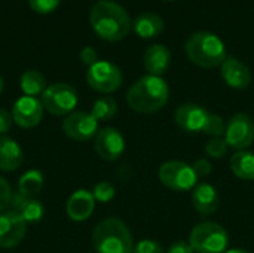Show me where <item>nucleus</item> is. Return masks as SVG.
Returning <instances> with one entry per match:
<instances>
[{
	"label": "nucleus",
	"instance_id": "1",
	"mask_svg": "<svg viewBox=\"0 0 254 253\" xmlns=\"http://www.w3.org/2000/svg\"><path fill=\"white\" fill-rule=\"evenodd\" d=\"M89 22L94 33L107 42L122 40L131 30L128 12L121 4L110 0H100L92 6Z\"/></svg>",
	"mask_w": 254,
	"mask_h": 253
},
{
	"label": "nucleus",
	"instance_id": "2",
	"mask_svg": "<svg viewBox=\"0 0 254 253\" xmlns=\"http://www.w3.org/2000/svg\"><path fill=\"white\" fill-rule=\"evenodd\" d=\"M168 84L161 76L146 75L129 86L127 103L134 112L150 115L159 112L168 103Z\"/></svg>",
	"mask_w": 254,
	"mask_h": 253
},
{
	"label": "nucleus",
	"instance_id": "3",
	"mask_svg": "<svg viewBox=\"0 0 254 253\" xmlns=\"http://www.w3.org/2000/svg\"><path fill=\"white\" fill-rule=\"evenodd\" d=\"M92 245L97 253H132L134 240L127 224L118 218H106L97 224L92 233Z\"/></svg>",
	"mask_w": 254,
	"mask_h": 253
},
{
	"label": "nucleus",
	"instance_id": "4",
	"mask_svg": "<svg viewBox=\"0 0 254 253\" xmlns=\"http://www.w3.org/2000/svg\"><path fill=\"white\" fill-rule=\"evenodd\" d=\"M185 49L189 60L202 69L219 67L228 58L223 40L211 31H198L192 34L188 39Z\"/></svg>",
	"mask_w": 254,
	"mask_h": 253
},
{
	"label": "nucleus",
	"instance_id": "5",
	"mask_svg": "<svg viewBox=\"0 0 254 253\" xmlns=\"http://www.w3.org/2000/svg\"><path fill=\"white\" fill-rule=\"evenodd\" d=\"M189 245L195 253H225L228 251V231L217 222H201L189 236Z\"/></svg>",
	"mask_w": 254,
	"mask_h": 253
},
{
	"label": "nucleus",
	"instance_id": "6",
	"mask_svg": "<svg viewBox=\"0 0 254 253\" xmlns=\"http://www.w3.org/2000/svg\"><path fill=\"white\" fill-rule=\"evenodd\" d=\"M43 109L55 116H65L73 113L77 106L76 89L65 82H58L46 86L40 95Z\"/></svg>",
	"mask_w": 254,
	"mask_h": 253
},
{
	"label": "nucleus",
	"instance_id": "7",
	"mask_svg": "<svg viewBox=\"0 0 254 253\" xmlns=\"http://www.w3.org/2000/svg\"><path fill=\"white\" fill-rule=\"evenodd\" d=\"M158 176L164 186L177 192L190 191L196 186V182H198V177L192 166L183 161H177V160L164 163L159 167Z\"/></svg>",
	"mask_w": 254,
	"mask_h": 253
},
{
	"label": "nucleus",
	"instance_id": "8",
	"mask_svg": "<svg viewBox=\"0 0 254 253\" xmlns=\"http://www.w3.org/2000/svg\"><path fill=\"white\" fill-rule=\"evenodd\" d=\"M122 79L121 69L110 61H97L86 70V82L97 92L110 94L118 91Z\"/></svg>",
	"mask_w": 254,
	"mask_h": 253
},
{
	"label": "nucleus",
	"instance_id": "9",
	"mask_svg": "<svg viewBox=\"0 0 254 253\" xmlns=\"http://www.w3.org/2000/svg\"><path fill=\"white\" fill-rule=\"evenodd\" d=\"M225 140L231 149L247 151L254 142V121L247 113H235L226 122Z\"/></svg>",
	"mask_w": 254,
	"mask_h": 253
},
{
	"label": "nucleus",
	"instance_id": "10",
	"mask_svg": "<svg viewBox=\"0 0 254 253\" xmlns=\"http://www.w3.org/2000/svg\"><path fill=\"white\" fill-rule=\"evenodd\" d=\"M64 134L76 142H86L95 137L98 131V121L91 112H73L63 121Z\"/></svg>",
	"mask_w": 254,
	"mask_h": 253
},
{
	"label": "nucleus",
	"instance_id": "11",
	"mask_svg": "<svg viewBox=\"0 0 254 253\" xmlns=\"http://www.w3.org/2000/svg\"><path fill=\"white\" fill-rule=\"evenodd\" d=\"M43 112H45V109L39 98L22 95L13 103L10 115H12L13 122L18 127L28 130V128H34L40 124V121L43 118Z\"/></svg>",
	"mask_w": 254,
	"mask_h": 253
},
{
	"label": "nucleus",
	"instance_id": "12",
	"mask_svg": "<svg viewBox=\"0 0 254 253\" xmlns=\"http://www.w3.org/2000/svg\"><path fill=\"white\" fill-rule=\"evenodd\" d=\"M27 222L15 210H6L0 213V248H16L25 237Z\"/></svg>",
	"mask_w": 254,
	"mask_h": 253
},
{
	"label": "nucleus",
	"instance_id": "13",
	"mask_svg": "<svg viewBox=\"0 0 254 253\" xmlns=\"http://www.w3.org/2000/svg\"><path fill=\"white\" fill-rule=\"evenodd\" d=\"M94 149L101 160L115 161L125 151V139L119 130L113 127L100 128L94 139Z\"/></svg>",
	"mask_w": 254,
	"mask_h": 253
},
{
	"label": "nucleus",
	"instance_id": "14",
	"mask_svg": "<svg viewBox=\"0 0 254 253\" xmlns=\"http://www.w3.org/2000/svg\"><path fill=\"white\" fill-rule=\"evenodd\" d=\"M210 115L211 113L199 104L185 103L176 109L174 121L186 133H204Z\"/></svg>",
	"mask_w": 254,
	"mask_h": 253
},
{
	"label": "nucleus",
	"instance_id": "15",
	"mask_svg": "<svg viewBox=\"0 0 254 253\" xmlns=\"http://www.w3.org/2000/svg\"><path fill=\"white\" fill-rule=\"evenodd\" d=\"M220 73L225 84L234 89H246L252 84L250 69L235 57H228L220 66Z\"/></svg>",
	"mask_w": 254,
	"mask_h": 253
},
{
	"label": "nucleus",
	"instance_id": "16",
	"mask_svg": "<svg viewBox=\"0 0 254 253\" xmlns=\"http://www.w3.org/2000/svg\"><path fill=\"white\" fill-rule=\"evenodd\" d=\"M95 210V198L92 192L86 189H77L74 191L65 204L67 216L74 222H83L91 218V215Z\"/></svg>",
	"mask_w": 254,
	"mask_h": 253
},
{
	"label": "nucleus",
	"instance_id": "17",
	"mask_svg": "<svg viewBox=\"0 0 254 253\" xmlns=\"http://www.w3.org/2000/svg\"><path fill=\"white\" fill-rule=\"evenodd\" d=\"M192 204L201 216H210L219 210L220 195L213 185L202 182L192 189Z\"/></svg>",
	"mask_w": 254,
	"mask_h": 253
},
{
	"label": "nucleus",
	"instance_id": "18",
	"mask_svg": "<svg viewBox=\"0 0 254 253\" xmlns=\"http://www.w3.org/2000/svg\"><path fill=\"white\" fill-rule=\"evenodd\" d=\"M144 69L152 76H162L171 64V52L165 45H152L144 52Z\"/></svg>",
	"mask_w": 254,
	"mask_h": 253
},
{
	"label": "nucleus",
	"instance_id": "19",
	"mask_svg": "<svg viewBox=\"0 0 254 253\" xmlns=\"http://www.w3.org/2000/svg\"><path fill=\"white\" fill-rule=\"evenodd\" d=\"M24 163V152L16 140L7 136H0V170L15 171Z\"/></svg>",
	"mask_w": 254,
	"mask_h": 253
},
{
	"label": "nucleus",
	"instance_id": "20",
	"mask_svg": "<svg viewBox=\"0 0 254 253\" xmlns=\"http://www.w3.org/2000/svg\"><path fill=\"white\" fill-rule=\"evenodd\" d=\"M10 206H12V210H15L18 215H21L22 219L27 224L39 222L43 218V213H45V207L39 200L24 197L19 192L13 194Z\"/></svg>",
	"mask_w": 254,
	"mask_h": 253
},
{
	"label": "nucleus",
	"instance_id": "21",
	"mask_svg": "<svg viewBox=\"0 0 254 253\" xmlns=\"http://www.w3.org/2000/svg\"><path fill=\"white\" fill-rule=\"evenodd\" d=\"M132 28L135 34L141 39H153L164 31V21L159 15L153 12H146L134 19Z\"/></svg>",
	"mask_w": 254,
	"mask_h": 253
},
{
	"label": "nucleus",
	"instance_id": "22",
	"mask_svg": "<svg viewBox=\"0 0 254 253\" xmlns=\"http://www.w3.org/2000/svg\"><path fill=\"white\" fill-rule=\"evenodd\" d=\"M232 173L243 180H254V154L249 151H238L231 157Z\"/></svg>",
	"mask_w": 254,
	"mask_h": 253
},
{
	"label": "nucleus",
	"instance_id": "23",
	"mask_svg": "<svg viewBox=\"0 0 254 253\" xmlns=\"http://www.w3.org/2000/svg\"><path fill=\"white\" fill-rule=\"evenodd\" d=\"M19 86L24 95H42V92L46 89V78L37 70H27L19 78Z\"/></svg>",
	"mask_w": 254,
	"mask_h": 253
},
{
	"label": "nucleus",
	"instance_id": "24",
	"mask_svg": "<svg viewBox=\"0 0 254 253\" xmlns=\"http://www.w3.org/2000/svg\"><path fill=\"white\" fill-rule=\"evenodd\" d=\"M43 174L39 170L25 171L18 180V192L28 198H36L43 188Z\"/></svg>",
	"mask_w": 254,
	"mask_h": 253
},
{
	"label": "nucleus",
	"instance_id": "25",
	"mask_svg": "<svg viewBox=\"0 0 254 253\" xmlns=\"http://www.w3.org/2000/svg\"><path fill=\"white\" fill-rule=\"evenodd\" d=\"M118 112V103L113 97H100L94 101L92 109H91V115L98 121H109L112 119Z\"/></svg>",
	"mask_w": 254,
	"mask_h": 253
},
{
	"label": "nucleus",
	"instance_id": "26",
	"mask_svg": "<svg viewBox=\"0 0 254 253\" xmlns=\"http://www.w3.org/2000/svg\"><path fill=\"white\" fill-rule=\"evenodd\" d=\"M226 122L222 116L219 115H214L211 113L208 121H207V125L204 128V133L207 136H210L211 139L213 137H225V133H226Z\"/></svg>",
	"mask_w": 254,
	"mask_h": 253
},
{
	"label": "nucleus",
	"instance_id": "27",
	"mask_svg": "<svg viewBox=\"0 0 254 253\" xmlns=\"http://www.w3.org/2000/svg\"><path fill=\"white\" fill-rule=\"evenodd\" d=\"M228 149H229V146H228L225 137H213L205 145V154L210 158H214V160L223 158L228 154Z\"/></svg>",
	"mask_w": 254,
	"mask_h": 253
},
{
	"label": "nucleus",
	"instance_id": "28",
	"mask_svg": "<svg viewBox=\"0 0 254 253\" xmlns=\"http://www.w3.org/2000/svg\"><path fill=\"white\" fill-rule=\"evenodd\" d=\"M115 194H116L115 186L110 182H100L94 186V191H92L95 201H100V203H109L110 200L115 198Z\"/></svg>",
	"mask_w": 254,
	"mask_h": 253
},
{
	"label": "nucleus",
	"instance_id": "29",
	"mask_svg": "<svg viewBox=\"0 0 254 253\" xmlns=\"http://www.w3.org/2000/svg\"><path fill=\"white\" fill-rule=\"evenodd\" d=\"M60 1L61 0H28V6L34 12L40 15H46V13L54 12L60 6Z\"/></svg>",
	"mask_w": 254,
	"mask_h": 253
},
{
	"label": "nucleus",
	"instance_id": "30",
	"mask_svg": "<svg viewBox=\"0 0 254 253\" xmlns=\"http://www.w3.org/2000/svg\"><path fill=\"white\" fill-rule=\"evenodd\" d=\"M132 253H165V251L159 242L152 240V239H144V240H140L134 246Z\"/></svg>",
	"mask_w": 254,
	"mask_h": 253
},
{
	"label": "nucleus",
	"instance_id": "31",
	"mask_svg": "<svg viewBox=\"0 0 254 253\" xmlns=\"http://www.w3.org/2000/svg\"><path fill=\"white\" fill-rule=\"evenodd\" d=\"M12 197H13V192H12L10 183L4 177L0 176V213L6 212V209L10 206Z\"/></svg>",
	"mask_w": 254,
	"mask_h": 253
},
{
	"label": "nucleus",
	"instance_id": "32",
	"mask_svg": "<svg viewBox=\"0 0 254 253\" xmlns=\"http://www.w3.org/2000/svg\"><path fill=\"white\" fill-rule=\"evenodd\" d=\"M192 169H193V171H195V174H196L198 179H204V177H207V176L211 174V163L207 158L196 160L193 163Z\"/></svg>",
	"mask_w": 254,
	"mask_h": 253
},
{
	"label": "nucleus",
	"instance_id": "33",
	"mask_svg": "<svg viewBox=\"0 0 254 253\" xmlns=\"http://www.w3.org/2000/svg\"><path fill=\"white\" fill-rule=\"evenodd\" d=\"M80 61H82L85 66L91 67V66H94V64H95L97 61H100V60H98V54H97V51H95L94 48L85 46V48L80 51Z\"/></svg>",
	"mask_w": 254,
	"mask_h": 253
},
{
	"label": "nucleus",
	"instance_id": "34",
	"mask_svg": "<svg viewBox=\"0 0 254 253\" xmlns=\"http://www.w3.org/2000/svg\"><path fill=\"white\" fill-rule=\"evenodd\" d=\"M12 124H13V119H12L10 112H7L6 109H0V134L4 136L6 133H9Z\"/></svg>",
	"mask_w": 254,
	"mask_h": 253
},
{
	"label": "nucleus",
	"instance_id": "35",
	"mask_svg": "<svg viewBox=\"0 0 254 253\" xmlns=\"http://www.w3.org/2000/svg\"><path fill=\"white\" fill-rule=\"evenodd\" d=\"M165 253H195L192 246L189 245V242H183V240H179V242H174L168 251Z\"/></svg>",
	"mask_w": 254,
	"mask_h": 253
},
{
	"label": "nucleus",
	"instance_id": "36",
	"mask_svg": "<svg viewBox=\"0 0 254 253\" xmlns=\"http://www.w3.org/2000/svg\"><path fill=\"white\" fill-rule=\"evenodd\" d=\"M225 253H250L249 251H246V249H238V248H235V249H228Z\"/></svg>",
	"mask_w": 254,
	"mask_h": 253
},
{
	"label": "nucleus",
	"instance_id": "37",
	"mask_svg": "<svg viewBox=\"0 0 254 253\" xmlns=\"http://www.w3.org/2000/svg\"><path fill=\"white\" fill-rule=\"evenodd\" d=\"M3 88H4V81H3V78H1V75H0V94H1V91H3Z\"/></svg>",
	"mask_w": 254,
	"mask_h": 253
},
{
	"label": "nucleus",
	"instance_id": "38",
	"mask_svg": "<svg viewBox=\"0 0 254 253\" xmlns=\"http://www.w3.org/2000/svg\"><path fill=\"white\" fill-rule=\"evenodd\" d=\"M165 1H171V0H165Z\"/></svg>",
	"mask_w": 254,
	"mask_h": 253
}]
</instances>
